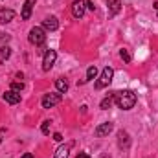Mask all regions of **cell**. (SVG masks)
I'll use <instances>...</instances> for the list:
<instances>
[{
    "mask_svg": "<svg viewBox=\"0 0 158 158\" xmlns=\"http://www.w3.org/2000/svg\"><path fill=\"white\" fill-rule=\"evenodd\" d=\"M114 101L121 110H131L136 105V94L132 90H119L114 92Z\"/></svg>",
    "mask_w": 158,
    "mask_h": 158,
    "instance_id": "1",
    "label": "cell"
},
{
    "mask_svg": "<svg viewBox=\"0 0 158 158\" xmlns=\"http://www.w3.org/2000/svg\"><path fill=\"white\" fill-rule=\"evenodd\" d=\"M28 39H30L31 44H35V46H42V44L46 42V30H44L42 26H35V28H31Z\"/></svg>",
    "mask_w": 158,
    "mask_h": 158,
    "instance_id": "2",
    "label": "cell"
},
{
    "mask_svg": "<svg viewBox=\"0 0 158 158\" xmlns=\"http://www.w3.org/2000/svg\"><path fill=\"white\" fill-rule=\"evenodd\" d=\"M112 77H114V70H112L110 66H105L103 72H101V76H99V79L96 81V88H105V86H109V85L112 83Z\"/></svg>",
    "mask_w": 158,
    "mask_h": 158,
    "instance_id": "3",
    "label": "cell"
},
{
    "mask_svg": "<svg viewBox=\"0 0 158 158\" xmlns=\"http://www.w3.org/2000/svg\"><path fill=\"white\" fill-rule=\"evenodd\" d=\"M61 99H63L61 92H50V94H46V96L42 98V107H44V109H52V107L59 105Z\"/></svg>",
    "mask_w": 158,
    "mask_h": 158,
    "instance_id": "4",
    "label": "cell"
},
{
    "mask_svg": "<svg viewBox=\"0 0 158 158\" xmlns=\"http://www.w3.org/2000/svg\"><path fill=\"white\" fill-rule=\"evenodd\" d=\"M55 59H57V52H55V50H48V52H44V59H42V70H44V72H50V68L53 66Z\"/></svg>",
    "mask_w": 158,
    "mask_h": 158,
    "instance_id": "5",
    "label": "cell"
},
{
    "mask_svg": "<svg viewBox=\"0 0 158 158\" xmlns=\"http://www.w3.org/2000/svg\"><path fill=\"white\" fill-rule=\"evenodd\" d=\"M112 129H114V125H112L110 121H105V123H101V125L96 127L94 134H96L98 138H103V136H109V134L112 132Z\"/></svg>",
    "mask_w": 158,
    "mask_h": 158,
    "instance_id": "6",
    "label": "cell"
},
{
    "mask_svg": "<svg viewBox=\"0 0 158 158\" xmlns=\"http://www.w3.org/2000/svg\"><path fill=\"white\" fill-rule=\"evenodd\" d=\"M85 9H86V4H85L83 0H76V2L72 4V15H74L76 19H81V17L85 15Z\"/></svg>",
    "mask_w": 158,
    "mask_h": 158,
    "instance_id": "7",
    "label": "cell"
},
{
    "mask_svg": "<svg viewBox=\"0 0 158 158\" xmlns=\"http://www.w3.org/2000/svg\"><path fill=\"white\" fill-rule=\"evenodd\" d=\"M42 28H44L46 31H55V30L59 28V20H57V17H46V19L42 20Z\"/></svg>",
    "mask_w": 158,
    "mask_h": 158,
    "instance_id": "8",
    "label": "cell"
},
{
    "mask_svg": "<svg viewBox=\"0 0 158 158\" xmlns=\"http://www.w3.org/2000/svg\"><path fill=\"white\" fill-rule=\"evenodd\" d=\"M129 145H131L129 132L127 131H119L118 132V147L119 149H129Z\"/></svg>",
    "mask_w": 158,
    "mask_h": 158,
    "instance_id": "9",
    "label": "cell"
},
{
    "mask_svg": "<svg viewBox=\"0 0 158 158\" xmlns=\"http://www.w3.org/2000/svg\"><path fill=\"white\" fill-rule=\"evenodd\" d=\"M4 101L9 103V105H17L20 101V92H15V90H7L4 94Z\"/></svg>",
    "mask_w": 158,
    "mask_h": 158,
    "instance_id": "10",
    "label": "cell"
},
{
    "mask_svg": "<svg viewBox=\"0 0 158 158\" xmlns=\"http://www.w3.org/2000/svg\"><path fill=\"white\" fill-rule=\"evenodd\" d=\"M15 19V11L13 9H6V7H0V24H7Z\"/></svg>",
    "mask_w": 158,
    "mask_h": 158,
    "instance_id": "11",
    "label": "cell"
},
{
    "mask_svg": "<svg viewBox=\"0 0 158 158\" xmlns=\"http://www.w3.org/2000/svg\"><path fill=\"white\" fill-rule=\"evenodd\" d=\"M33 6H35V0H26V2H24V6H22V13H20V17H22L24 20H28V19L31 17V9H33Z\"/></svg>",
    "mask_w": 158,
    "mask_h": 158,
    "instance_id": "12",
    "label": "cell"
},
{
    "mask_svg": "<svg viewBox=\"0 0 158 158\" xmlns=\"http://www.w3.org/2000/svg\"><path fill=\"white\" fill-rule=\"evenodd\" d=\"M107 7H109V15L114 17L121 11V2L119 0H107Z\"/></svg>",
    "mask_w": 158,
    "mask_h": 158,
    "instance_id": "13",
    "label": "cell"
},
{
    "mask_svg": "<svg viewBox=\"0 0 158 158\" xmlns=\"http://www.w3.org/2000/svg\"><path fill=\"white\" fill-rule=\"evenodd\" d=\"M70 149H72V142H70V143H64V145H61V147L55 151L53 158H68V156H70Z\"/></svg>",
    "mask_w": 158,
    "mask_h": 158,
    "instance_id": "14",
    "label": "cell"
},
{
    "mask_svg": "<svg viewBox=\"0 0 158 158\" xmlns=\"http://www.w3.org/2000/svg\"><path fill=\"white\" fill-rule=\"evenodd\" d=\"M55 88H57V92H61V94H64L66 90H68V81L63 77L55 79Z\"/></svg>",
    "mask_w": 158,
    "mask_h": 158,
    "instance_id": "15",
    "label": "cell"
},
{
    "mask_svg": "<svg viewBox=\"0 0 158 158\" xmlns=\"http://www.w3.org/2000/svg\"><path fill=\"white\" fill-rule=\"evenodd\" d=\"M112 101H114V94H110V96H107L101 103H99V107H101V110H107V109H110V105H112Z\"/></svg>",
    "mask_w": 158,
    "mask_h": 158,
    "instance_id": "16",
    "label": "cell"
},
{
    "mask_svg": "<svg viewBox=\"0 0 158 158\" xmlns=\"http://www.w3.org/2000/svg\"><path fill=\"white\" fill-rule=\"evenodd\" d=\"M9 55H11V48L4 44V46L0 48V59H2V61H4V59H9Z\"/></svg>",
    "mask_w": 158,
    "mask_h": 158,
    "instance_id": "17",
    "label": "cell"
},
{
    "mask_svg": "<svg viewBox=\"0 0 158 158\" xmlns=\"http://www.w3.org/2000/svg\"><path fill=\"white\" fill-rule=\"evenodd\" d=\"M119 57H121L125 63H131V61H132V55H131V52H129V50H125V48H123V50H119Z\"/></svg>",
    "mask_w": 158,
    "mask_h": 158,
    "instance_id": "18",
    "label": "cell"
},
{
    "mask_svg": "<svg viewBox=\"0 0 158 158\" xmlns=\"http://www.w3.org/2000/svg\"><path fill=\"white\" fill-rule=\"evenodd\" d=\"M96 77H98V68H96V66H90V68L86 70V81L96 79Z\"/></svg>",
    "mask_w": 158,
    "mask_h": 158,
    "instance_id": "19",
    "label": "cell"
},
{
    "mask_svg": "<svg viewBox=\"0 0 158 158\" xmlns=\"http://www.w3.org/2000/svg\"><path fill=\"white\" fill-rule=\"evenodd\" d=\"M11 90H15V92L24 90V83H22V81H20V83H19V81H13V83H11Z\"/></svg>",
    "mask_w": 158,
    "mask_h": 158,
    "instance_id": "20",
    "label": "cell"
},
{
    "mask_svg": "<svg viewBox=\"0 0 158 158\" xmlns=\"http://www.w3.org/2000/svg\"><path fill=\"white\" fill-rule=\"evenodd\" d=\"M50 125H52V121H50V119L42 121V125H40V131H42V134H50Z\"/></svg>",
    "mask_w": 158,
    "mask_h": 158,
    "instance_id": "21",
    "label": "cell"
},
{
    "mask_svg": "<svg viewBox=\"0 0 158 158\" xmlns=\"http://www.w3.org/2000/svg\"><path fill=\"white\" fill-rule=\"evenodd\" d=\"M9 39H11V35H9V33L0 31V42H2V44H4V42H9Z\"/></svg>",
    "mask_w": 158,
    "mask_h": 158,
    "instance_id": "22",
    "label": "cell"
},
{
    "mask_svg": "<svg viewBox=\"0 0 158 158\" xmlns=\"http://www.w3.org/2000/svg\"><path fill=\"white\" fill-rule=\"evenodd\" d=\"M85 4H86V7H88L90 11H96V6H94V2H92V0H86Z\"/></svg>",
    "mask_w": 158,
    "mask_h": 158,
    "instance_id": "23",
    "label": "cell"
},
{
    "mask_svg": "<svg viewBox=\"0 0 158 158\" xmlns=\"http://www.w3.org/2000/svg\"><path fill=\"white\" fill-rule=\"evenodd\" d=\"M53 140H55V142H61V140H63V136H61L59 132H55V134H53Z\"/></svg>",
    "mask_w": 158,
    "mask_h": 158,
    "instance_id": "24",
    "label": "cell"
},
{
    "mask_svg": "<svg viewBox=\"0 0 158 158\" xmlns=\"http://www.w3.org/2000/svg\"><path fill=\"white\" fill-rule=\"evenodd\" d=\"M76 158H90V156H88L86 153H77V155H76Z\"/></svg>",
    "mask_w": 158,
    "mask_h": 158,
    "instance_id": "25",
    "label": "cell"
},
{
    "mask_svg": "<svg viewBox=\"0 0 158 158\" xmlns=\"http://www.w3.org/2000/svg\"><path fill=\"white\" fill-rule=\"evenodd\" d=\"M20 158H35V156H33L31 153H24V155H22V156H20Z\"/></svg>",
    "mask_w": 158,
    "mask_h": 158,
    "instance_id": "26",
    "label": "cell"
},
{
    "mask_svg": "<svg viewBox=\"0 0 158 158\" xmlns=\"http://www.w3.org/2000/svg\"><path fill=\"white\" fill-rule=\"evenodd\" d=\"M153 7H155V11H156V15H158V2H155V6H153Z\"/></svg>",
    "mask_w": 158,
    "mask_h": 158,
    "instance_id": "27",
    "label": "cell"
},
{
    "mask_svg": "<svg viewBox=\"0 0 158 158\" xmlns=\"http://www.w3.org/2000/svg\"><path fill=\"white\" fill-rule=\"evenodd\" d=\"M99 158H110V156H109V155H101Z\"/></svg>",
    "mask_w": 158,
    "mask_h": 158,
    "instance_id": "28",
    "label": "cell"
},
{
    "mask_svg": "<svg viewBox=\"0 0 158 158\" xmlns=\"http://www.w3.org/2000/svg\"><path fill=\"white\" fill-rule=\"evenodd\" d=\"M0 142H2V132H0Z\"/></svg>",
    "mask_w": 158,
    "mask_h": 158,
    "instance_id": "29",
    "label": "cell"
}]
</instances>
